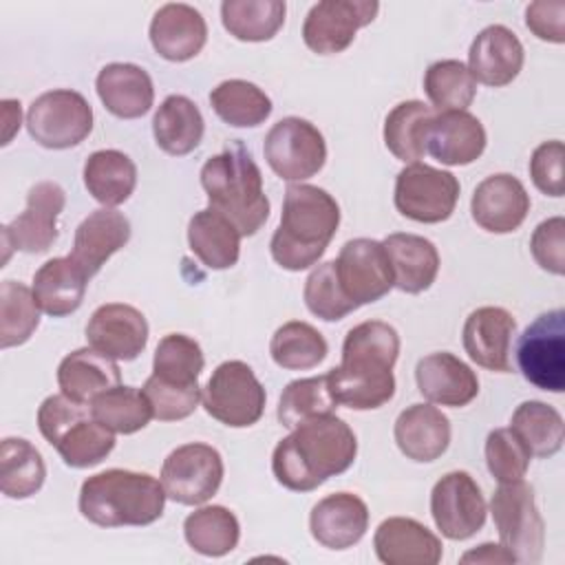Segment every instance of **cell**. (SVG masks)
Segmentation results:
<instances>
[{"mask_svg":"<svg viewBox=\"0 0 565 565\" xmlns=\"http://www.w3.org/2000/svg\"><path fill=\"white\" fill-rule=\"evenodd\" d=\"M29 135L44 148L64 150L82 143L93 130V108L71 88H55L33 99L26 113Z\"/></svg>","mask_w":565,"mask_h":565,"instance_id":"9","label":"cell"},{"mask_svg":"<svg viewBox=\"0 0 565 565\" xmlns=\"http://www.w3.org/2000/svg\"><path fill=\"white\" fill-rule=\"evenodd\" d=\"M88 280L90 278L71 256H57L35 271L33 296L44 313L62 318L79 309Z\"/></svg>","mask_w":565,"mask_h":565,"instance_id":"32","label":"cell"},{"mask_svg":"<svg viewBox=\"0 0 565 565\" xmlns=\"http://www.w3.org/2000/svg\"><path fill=\"white\" fill-rule=\"evenodd\" d=\"M523 377L541 391H565V311L552 309L525 327L516 342Z\"/></svg>","mask_w":565,"mask_h":565,"instance_id":"10","label":"cell"},{"mask_svg":"<svg viewBox=\"0 0 565 565\" xmlns=\"http://www.w3.org/2000/svg\"><path fill=\"white\" fill-rule=\"evenodd\" d=\"M340 225L335 199L309 183H294L285 190L280 225L271 236V258L289 271H302L318 263Z\"/></svg>","mask_w":565,"mask_h":565,"instance_id":"3","label":"cell"},{"mask_svg":"<svg viewBox=\"0 0 565 565\" xmlns=\"http://www.w3.org/2000/svg\"><path fill=\"white\" fill-rule=\"evenodd\" d=\"M523 60L525 53L516 33L503 24H490L470 44L468 71L475 82L499 88L521 73Z\"/></svg>","mask_w":565,"mask_h":565,"instance_id":"22","label":"cell"},{"mask_svg":"<svg viewBox=\"0 0 565 565\" xmlns=\"http://www.w3.org/2000/svg\"><path fill=\"white\" fill-rule=\"evenodd\" d=\"M188 245L207 269H230L241 254V234L225 216L205 207L188 223Z\"/></svg>","mask_w":565,"mask_h":565,"instance_id":"34","label":"cell"},{"mask_svg":"<svg viewBox=\"0 0 565 565\" xmlns=\"http://www.w3.org/2000/svg\"><path fill=\"white\" fill-rule=\"evenodd\" d=\"M84 185L102 205H121L137 185V166L119 150H97L84 163Z\"/></svg>","mask_w":565,"mask_h":565,"instance_id":"35","label":"cell"},{"mask_svg":"<svg viewBox=\"0 0 565 565\" xmlns=\"http://www.w3.org/2000/svg\"><path fill=\"white\" fill-rule=\"evenodd\" d=\"M130 241V221L110 207L90 212L75 230L71 258L93 278L104 263Z\"/></svg>","mask_w":565,"mask_h":565,"instance_id":"27","label":"cell"},{"mask_svg":"<svg viewBox=\"0 0 565 565\" xmlns=\"http://www.w3.org/2000/svg\"><path fill=\"white\" fill-rule=\"evenodd\" d=\"M382 245L393 269V287L406 294H422L435 282L439 271V254L428 238L395 232L388 234Z\"/></svg>","mask_w":565,"mask_h":565,"instance_id":"30","label":"cell"},{"mask_svg":"<svg viewBox=\"0 0 565 565\" xmlns=\"http://www.w3.org/2000/svg\"><path fill=\"white\" fill-rule=\"evenodd\" d=\"M203 130V115L185 95H168L152 117L154 141L172 157L190 154L201 143Z\"/></svg>","mask_w":565,"mask_h":565,"instance_id":"33","label":"cell"},{"mask_svg":"<svg viewBox=\"0 0 565 565\" xmlns=\"http://www.w3.org/2000/svg\"><path fill=\"white\" fill-rule=\"evenodd\" d=\"M369 527V508L353 492H335L320 499L309 514L311 536L329 550H347L360 543Z\"/></svg>","mask_w":565,"mask_h":565,"instance_id":"25","label":"cell"},{"mask_svg":"<svg viewBox=\"0 0 565 565\" xmlns=\"http://www.w3.org/2000/svg\"><path fill=\"white\" fill-rule=\"evenodd\" d=\"M90 411L97 422L119 435H132L146 428L152 417V406L143 391L121 384L99 393L90 402Z\"/></svg>","mask_w":565,"mask_h":565,"instance_id":"44","label":"cell"},{"mask_svg":"<svg viewBox=\"0 0 565 565\" xmlns=\"http://www.w3.org/2000/svg\"><path fill=\"white\" fill-rule=\"evenodd\" d=\"M97 95L108 113L119 119L143 117L154 102V86L146 68L130 62L106 64L95 79Z\"/></svg>","mask_w":565,"mask_h":565,"instance_id":"28","label":"cell"},{"mask_svg":"<svg viewBox=\"0 0 565 565\" xmlns=\"http://www.w3.org/2000/svg\"><path fill=\"white\" fill-rule=\"evenodd\" d=\"M527 29L545 42H565V2H532L525 9Z\"/></svg>","mask_w":565,"mask_h":565,"instance_id":"53","label":"cell"},{"mask_svg":"<svg viewBox=\"0 0 565 565\" xmlns=\"http://www.w3.org/2000/svg\"><path fill=\"white\" fill-rule=\"evenodd\" d=\"M2 117H4V137H2V146H7L15 132V128H20V102L15 99H4L2 102Z\"/></svg>","mask_w":565,"mask_h":565,"instance_id":"55","label":"cell"},{"mask_svg":"<svg viewBox=\"0 0 565 565\" xmlns=\"http://www.w3.org/2000/svg\"><path fill=\"white\" fill-rule=\"evenodd\" d=\"M305 305L307 309L327 320V322H335L342 320L344 316H349L351 311H355L358 307L344 296L338 276H335V260H327L322 265H318L305 280Z\"/></svg>","mask_w":565,"mask_h":565,"instance_id":"48","label":"cell"},{"mask_svg":"<svg viewBox=\"0 0 565 565\" xmlns=\"http://www.w3.org/2000/svg\"><path fill=\"white\" fill-rule=\"evenodd\" d=\"M393 199L402 216L417 223H441L455 212L459 181L452 172L415 161L399 170Z\"/></svg>","mask_w":565,"mask_h":565,"instance_id":"11","label":"cell"},{"mask_svg":"<svg viewBox=\"0 0 565 565\" xmlns=\"http://www.w3.org/2000/svg\"><path fill=\"white\" fill-rule=\"evenodd\" d=\"M490 512L501 545L516 563H539L545 545V523L534 501V490L523 479L499 483L490 499Z\"/></svg>","mask_w":565,"mask_h":565,"instance_id":"7","label":"cell"},{"mask_svg":"<svg viewBox=\"0 0 565 565\" xmlns=\"http://www.w3.org/2000/svg\"><path fill=\"white\" fill-rule=\"evenodd\" d=\"M338 402L329 386V375H313L294 380L282 388L278 402V422L287 428H296L309 419L331 415Z\"/></svg>","mask_w":565,"mask_h":565,"instance_id":"42","label":"cell"},{"mask_svg":"<svg viewBox=\"0 0 565 565\" xmlns=\"http://www.w3.org/2000/svg\"><path fill=\"white\" fill-rule=\"evenodd\" d=\"M214 113L234 128L260 126L271 115V99L247 79H225L210 93Z\"/></svg>","mask_w":565,"mask_h":565,"instance_id":"40","label":"cell"},{"mask_svg":"<svg viewBox=\"0 0 565 565\" xmlns=\"http://www.w3.org/2000/svg\"><path fill=\"white\" fill-rule=\"evenodd\" d=\"M475 223L492 234L514 232L530 212V196L523 183L512 174H492L483 179L470 201Z\"/></svg>","mask_w":565,"mask_h":565,"instance_id":"20","label":"cell"},{"mask_svg":"<svg viewBox=\"0 0 565 565\" xmlns=\"http://www.w3.org/2000/svg\"><path fill=\"white\" fill-rule=\"evenodd\" d=\"M433 113L435 110L424 102L411 99L397 104L386 115L384 143L395 159L404 163H415L426 154L422 148V130Z\"/></svg>","mask_w":565,"mask_h":565,"instance_id":"47","label":"cell"},{"mask_svg":"<svg viewBox=\"0 0 565 565\" xmlns=\"http://www.w3.org/2000/svg\"><path fill=\"white\" fill-rule=\"evenodd\" d=\"M271 360L289 371H305L318 366L327 353L329 344L324 335L302 320H289L276 329L269 342Z\"/></svg>","mask_w":565,"mask_h":565,"instance_id":"41","label":"cell"},{"mask_svg":"<svg viewBox=\"0 0 565 565\" xmlns=\"http://www.w3.org/2000/svg\"><path fill=\"white\" fill-rule=\"evenodd\" d=\"M86 340L95 351L113 360H135L148 342L146 316L132 305L106 302L90 313Z\"/></svg>","mask_w":565,"mask_h":565,"instance_id":"19","label":"cell"},{"mask_svg":"<svg viewBox=\"0 0 565 565\" xmlns=\"http://www.w3.org/2000/svg\"><path fill=\"white\" fill-rule=\"evenodd\" d=\"M424 90L437 113L466 110L477 95V82L463 62L439 60L426 68Z\"/></svg>","mask_w":565,"mask_h":565,"instance_id":"45","label":"cell"},{"mask_svg":"<svg viewBox=\"0 0 565 565\" xmlns=\"http://www.w3.org/2000/svg\"><path fill=\"white\" fill-rule=\"evenodd\" d=\"M373 547L386 565H435L441 561V541L408 516L384 519L375 530Z\"/></svg>","mask_w":565,"mask_h":565,"instance_id":"26","label":"cell"},{"mask_svg":"<svg viewBox=\"0 0 565 565\" xmlns=\"http://www.w3.org/2000/svg\"><path fill=\"white\" fill-rule=\"evenodd\" d=\"M430 514L446 539L466 541L483 527L488 508L477 481L468 472L455 470L433 486Z\"/></svg>","mask_w":565,"mask_h":565,"instance_id":"15","label":"cell"},{"mask_svg":"<svg viewBox=\"0 0 565 565\" xmlns=\"http://www.w3.org/2000/svg\"><path fill=\"white\" fill-rule=\"evenodd\" d=\"M335 276L344 296L355 307L375 302L393 289L386 249L375 238L347 241L335 258Z\"/></svg>","mask_w":565,"mask_h":565,"instance_id":"17","label":"cell"},{"mask_svg":"<svg viewBox=\"0 0 565 565\" xmlns=\"http://www.w3.org/2000/svg\"><path fill=\"white\" fill-rule=\"evenodd\" d=\"M461 563H516V561L503 545L483 543L477 550L466 552L461 556Z\"/></svg>","mask_w":565,"mask_h":565,"instance_id":"54","label":"cell"},{"mask_svg":"<svg viewBox=\"0 0 565 565\" xmlns=\"http://www.w3.org/2000/svg\"><path fill=\"white\" fill-rule=\"evenodd\" d=\"M563 159H565V148H563V141H558V139L543 141L532 152V159H530L532 183L547 196L558 199L565 194Z\"/></svg>","mask_w":565,"mask_h":565,"instance_id":"52","label":"cell"},{"mask_svg":"<svg viewBox=\"0 0 565 565\" xmlns=\"http://www.w3.org/2000/svg\"><path fill=\"white\" fill-rule=\"evenodd\" d=\"M265 399L263 384L241 360L218 364L201 391L205 413L232 428L256 424L265 413Z\"/></svg>","mask_w":565,"mask_h":565,"instance_id":"8","label":"cell"},{"mask_svg":"<svg viewBox=\"0 0 565 565\" xmlns=\"http://www.w3.org/2000/svg\"><path fill=\"white\" fill-rule=\"evenodd\" d=\"M143 395L152 406V417L159 422H179L190 417L201 399V386H174L150 375L143 384Z\"/></svg>","mask_w":565,"mask_h":565,"instance_id":"50","label":"cell"},{"mask_svg":"<svg viewBox=\"0 0 565 565\" xmlns=\"http://www.w3.org/2000/svg\"><path fill=\"white\" fill-rule=\"evenodd\" d=\"M377 11L375 0H320L305 18L302 40L318 55L342 53L355 33L375 20Z\"/></svg>","mask_w":565,"mask_h":565,"instance_id":"16","label":"cell"},{"mask_svg":"<svg viewBox=\"0 0 565 565\" xmlns=\"http://www.w3.org/2000/svg\"><path fill=\"white\" fill-rule=\"evenodd\" d=\"M163 508V483L146 472L110 468L88 477L79 490L82 516L99 527L150 525Z\"/></svg>","mask_w":565,"mask_h":565,"instance_id":"5","label":"cell"},{"mask_svg":"<svg viewBox=\"0 0 565 565\" xmlns=\"http://www.w3.org/2000/svg\"><path fill=\"white\" fill-rule=\"evenodd\" d=\"M395 444L413 461H435L450 444L448 417L430 404H411L395 419Z\"/></svg>","mask_w":565,"mask_h":565,"instance_id":"29","label":"cell"},{"mask_svg":"<svg viewBox=\"0 0 565 565\" xmlns=\"http://www.w3.org/2000/svg\"><path fill=\"white\" fill-rule=\"evenodd\" d=\"M516 320L503 307H479L463 322V349L468 358L497 373H510V344Z\"/></svg>","mask_w":565,"mask_h":565,"instance_id":"21","label":"cell"},{"mask_svg":"<svg viewBox=\"0 0 565 565\" xmlns=\"http://www.w3.org/2000/svg\"><path fill=\"white\" fill-rule=\"evenodd\" d=\"M40 324V305L22 282L2 280L0 285V347L24 344Z\"/></svg>","mask_w":565,"mask_h":565,"instance_id":"46","label":"cell"},{"mask_svg":"<svg viewBox=\"0 0 565 565\" xmlns=\"http://www.w3.org/2000/svg\"><path fill=\"white\" fill-rule=\"evenodd\" d=\"M510 428L525 444L532 457H552L563 448L565 441V424L561 413L539 399L519 404L512 413Z\"/></svg>","mask_w":565,"mask_h":565,"instance_id":"37","label":"cell"},{"mask_svg":"<svg viewBox=\"0 0 565 565\" xmlns=\"http://www.w3.org/2000/svg\"><path fill=\"white\" fill-rule=\"evenodd\" d=\"M530 252L536 265L554 276L565 274V218L552 216L536 225L530 238Z\"/></svg>","mask_w":565,"mask_h":565,"instance_id":"51","label":"cell"},{"mask_svg":"<svg viewBox=\"0 0 565 565\" xmlns=\"http://www.w3.org/2000/svg\"><path fill=\"white\" fill-rule=\"evenodd\" d=\"M201 185L207 194V207L225 216L241 236H254L269 218L260 168L241 141H230L203 163Z\"/></svg>","mask_w":565,"mask_h":565,"instance_id":"4","label":"cell"},{"mask_svg":"<svg viewBox=\"0 0 565 565\" xmlns=\"http://www.w3.org/2000/svg\"><path fill=\"white\" fill-rule=\"evenodd\" d=\"M358 439L351 426L331 415L309 419L280 439L271 455V470L280 486L294 492H311L329 477L351 468Z\"/></svg>","mask_w":565,"mask_h":565,"instance_id":"2","label":"cell"},{"mask_svg":"<svg viewBox=\"0 0 565 565\" xmlns=\"http://www.w3.org/2000/svg\"><path fill=\"white\" fill-rule=\"evenodd\" d=\"M397 355L399 335L395 327L382 320L355 324L344 338L342 362L327 373L335 402L353 411H373L391 402Z\"/></svg>","mask_w":565,"mask_h":565,"instance_id":"1","label":"cell"},{"mask_svg":"<svg viewBox=\"0 0 565 565\" xmlns=\"http://www.w3.org/2000/svg\"><path fill=\"white\" fill-rule=\"evenodd\" d=\"M223 481V459L210 444L192 441L174 448L161 466L166 497L181 505H201Z\"/></svg>","mask_w":565,"mask_h":565,"instance_id":"13","label":"cell"},{"mask_svg":"<svg viewBox=\"0 0 565 565\" xmlns=\"http://www.w3.org/2000/svg\"><path fill=\"white\" fill-rule=\"evenodd\" d=\"M415 382L428 402L450 408L470 404L479 393L477 373L448 351L422 358L415 366Z\"/></svg>","mask_w":565,"mask_h":565,"instance_id":"24","label":"cell"},{"mask_svg":"<svg viewBox=\"0 0 565 565\" xmlns=\"http://www.w3.org/2000/svg\"><path fill=\"white\" fill-rule=\"evenodd\" d=\"M148 35L157 55L168 62H188L205 46L207 24L194 7L168 2L152 15Z\"/></svg>","mask_w":565,"mask_h":565,"instance_id":"23","label":"cell"},{"mask_svg":"<svg viewBox=\"0 0 565 565\" xmlns=\"http://www.w3.org/2000/svg\"><path fill=\"white\" fill-rule=\"evenodd\" d=\"M38 428L71 468H93L115 448V433L95 419L90 404L73 402L64 393L40 404Z\"/></svg>","mask_w":565,"mask_h":565,"instance_id":"6","label":"cell"},{"mask_svg":"<svg viewBox=\"0 0 565 565\" xmlns=\"http://www.w3.org/2000/svg\"><path fill=\"white\" fill-rule=\"evenodd\" d=\"M46 479L40 450L22 437H4L0 446V490L9 499L35 494Z\"/></svg>","mask_w":565,"mask_h":565,"instance_id":"36","label":"cell"},{"mask_svg":"<svg viewBox=\"0 0 565 565\" xmlns=\"http://www.w3.org/2000/svg\"><path fill=\"white\" fill-rule=\"evenodd\" d=\"M263 152L282 181H305L318 174L327 161L322 132L300 117H285L274 124L265 137Z\"/></svg>","mask_w":565,"mask_h":565,"instance_id":"12","label":"cell"},{"mask_svg":"<svg viewBox=\"0 0 565 565\" xmlns=\"http://www.w3.org/2000/svg\"><path fill=\"white\" fill-rule=\"evenodd\" d=\"M66 194L55 181H40L26 194V207L11 223L2 225V263L11 249L42 254L57 241V218L64 210Z\"/></svg>","mask_w":565,"mask_h":565,"instance_id":"14","label":"cell"},{"mask_svg":"<svg viewBox=\"0 0 565 565\" xmlns=\"http://www.w3.org/2000/svg\"><path fill=\"white\" fill-rule=\"evenodd\" d=\"M486 128L468 110L433 113L422 130L426 154L446 166H468L486 150Z\"/></svg>","mask_w":565,"mask_h":565,"instance_id":"18","label":"cell"},{"mask_svg":"<svg viewBox=\"0 0 565 565\" xmlns=\"http://www.w3.org/2000/svg\"><path fill=\"white\" fill-rule=\"evenodd\" d=\"M287 7L280 0H225L221 20L230 35L241 42L271 40L285 24Z\"/></svg>","mask_w":565,"mask_h":565,"instance_id":"38","label":"cell"},{"mask_svg":"<svg viewBox=\"0 0 565 565\" xmlns=\"http://www.w3.org/2000/svg\"><path fill=\"white\" fill-rule=\"evenodd\" d=\"M183 536L203 556H225L238 545L241 525L227 508L205 505L185 516Z\"/></svg>","mask_w":565,"mask_h":565,"instance_id":"39","label":"cell"},{"mask_svg":"<svg viewBox=\"0 0 565 565\" xmlns=\"http://www.w3.org/2000/svg\"><path fill=\"white\" fill-rule=\"evenodd\" d=\"M530 450L512 433V428H494L486 437V463L490 475L499 481L523 479L530 466Z\"/></svg>","mask_w":565,"mask_h":565,"instance_id":"49","label":"cell"},{"mask_svg":"<svg viewBox=\"0 0 565 565\" xmlns=\"http://www.w3.org/2000/svg\"><path fill=\"white\" fill-rule=\"evenodd\" d=\"M205 358L199 342L185 333H168L159 340L152 358V375L166 384L194 386Z\"/></svg>","mask_w":565,"mask_h":565,"instance_id":"43","label":"cell"},{"mask_svg":"<svg viewBox=\"0 0 565 565\" xmlns=\"http://www.w3.org/2000/svg\"><path fill=\"white\" fill-rule=\"evenodd\" d=\"M60 391L79 404H90L99 393L121 384L119 366L113 358L93 347L71 351L57 366Z\"/></svg>","mask_w":565,"mask_h":565,"instance_id":"31","label":"cell"}]
</instances>
